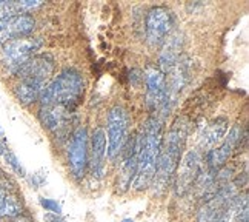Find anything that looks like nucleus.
Returning a JSON list of instances; mask_svg holds the SVG:
<instances>
[{"mask_svg": "<svg viewBox=\"0 0 249 222\" xmlns=\"http://www.w3.org/2000/svg\"><path fill=\"white\" fill-rule=\"evenodd\" d=\"M43 83H39V82H34V81H28V79H20V82H18L16 85V96L17 99L20 101L23 105H30L33 102H36L37 99L40 98L42 91L45 90Z\"/></svg>", "mask_w": 249, "mask_h": 222, "instance_id": "a211bd4d", "label": "nucleus"}, {"mask_svg": "<svg viewBox=\"0 0 249 222\" xmlns=\"http://www.w3.org/2000/svg\"><path fill=\"white\" fill-rule=\"evenodd\" d=\"M34 28H36V20L33 16L26 13L18 14L13 17L11 20L3 26V30L0 31V45L3 46L9 40L28 37L34 31Z\"/></svg>", "mask_w": 249, "mask_h": 222, "instance_id": "ddd939ff", "label": "nucleus"}, {"mask_svg": "<svg viewBox=\"0 0 249 222\" xmlns=\"http://www.w3.org/2000/svg\"><path fill=\"white\" fill-rule=\"evenodd\" d=\"M181 50H183V36L178 31L171 33L163 42V50L159 59V70L163 74H168L181 57Z\"/></svg>", "mask_w": 249, "mask_h": 222, "instance_id": "4468645a", "label": "nucleus"}, {"mask_svg": "<svg viewBox=\"0 0 249 222\" xmlns=\"http://www.w3.org/2000/svg\"><path fill=\"white\" fill-rule=\"evenodd\" d=\"M161 147H163V123L157 116H152L139 131L137 171L131 185L134 190H145L152 184Z\"/></svg>", "mask_w": 249, "mask_h": 222, "instance_id": "f257e3e1", "label": "nucleus"}, {"mask_svg": "<svg viewBox=\"0 0 249 222\" xmlns=\"http://www.w3.org/2000/svg\"><path fill=\"white\" fill-rule=\"evenodd\" d=\"M0 154H2V156L5 158V161L9 163V167H11L18 176H22V178L26 176V171H25L23 165L20 163V161H18V158L5 145V142H2V141H0Z\"/></svg>", "mask_w": 249, "mask_h": 222, "instance_id": "412c9836", "label": "nucleus"}, {"mask_svg": "<svg viewBox=\"0 0 249 222\" xmlns=\"http://www.w3.org/2000/svg\"><path fill=\"white\" fill-rule=\"evenodd\" d=\"M68 165L75 179H82L89 165L88 159V131L85 127H79L71 138L68 150Z\"/></svg>", "mask_w": 249, "mask_h": 222, "instance_id": "1a4fd4ad", "label": "nucleus"}, {"mask_svg": "<svg viewBox=\"0 0 249 222\" xmlns=\"http://www.w3.org/2000/svg\"><path fill=\"white\" fill-rule=\"evenodd\" d=\"M188 125L185 119H177L171 127L166 138L163 139V147L160 151V158L157 163V170L152 184H154V193L161 195L171 185L172 179L176 178L177 168L180 165L181 154H183L185 142H186Z\"/></svg>", "mask_w": 249, "mask_h": 222, "instance_id": "f03ea898", "label": "nucleus"}, {"mask_svg": "<svg viewBox=\"0 0 249 222\" xmlns=\"http://www.w3.org/2000/svg\"><path fill=\"white\" fill-rule=\"evenodd\" d=\"M124 145H126V150H124V158L122 162V170L117 184L120 191L128 190L132 185L134 178H136L137 161H139V133L134 134L131 141H126Z\"/></svg>", "mask_w": 249, "mask_h": 222, "instance_id": "f8f14e48", "label": "nucleus"}, {"mask_svg": "<svg viewBox=\"0 0 249 222\" xmlns=\"http://www.w3.org/2000/svg\"><path fill=\"white\" fill-rule=\"evenodd\" d=\"M22 213V205L13 195L0 188V218H14Z\"/></svg>", "mask_w": 249, "mask_h": 222, "instance_id": "6ab92c4d", "label": "nucleus"}, {"mask_svg": "<svg viewBox=\"0 0 249 222\" xmlns=\"http://www.w3.org/2000/svg\"><path fill=\"white\" fill-rule=\"evenodd\" d=\"M242 138H243V128L238 123L232 125V128L225 134L222 145L209 150L206 153V167L211 170H215V171L223 168L228 159L232 156V153L238 147Z\"/></svg>", "mask_w": 249, "mask_h": 222, "instance_id": "9d476101", "label": "nucleus"}, {"mask_svg": "<svg viewBox=\"0 0 249 222\" xmlns=\"http://www.w3.org/2000/svg\"><path fill=\"white\" fill-rule=\"evenodd\" d=\"M120 222H136V221H134V219H129V218H126V219H122Z\"/></svg>", "mask_w": 249, "mask_h": 222, "instance_id": "393cba45", "label": "nucleus"}, {"mask_svg": "<svg viewBox=\"0 0 249 222\" xmlns=\"http://www.w3.org/2000/svg\"><path fill=\"white\" fill-rule=\"evenodd\" d=\"M53 73H54V57L48 53L33 56L23 66H20L16 71V74L20 79L34 81L43 85H48Z\"/></svg>", "mask_w": 249, "mask_h": 222, "instance_id": "9b49d317", "label": "nucleus"}, {"mask_svg": "<svg viewBox=\"0 0 249 222\" xmlns=\"http://www.w3.org/2000/svg\"><path fill=\"white\" fill-rule=\"evenodd\" d=\"M40 46L42 40L37 37H23L9 40L2 46V62L9 71L16 74V71L30 61L36 51H39Z\"/></svg>", "mask_w": 249, "mask_h": 222, "instance_id": "423d86ee", "label": "nucleus"}, {"mask_svg": "<svg viewBox=\"0 0 249 222\" xmlns=\"http://www.w3.org/2000/svg\"><path fill=\"white\" fill-rule=\"evenodd\" d=\"M70 116L71 113L63 110L62 107H57V105H46V107H42L39 111V118L43 123V127L53 131H57L62 127H65Z\"/></svg>", "mask_w": 249, "mask_h": 222, "instance_id": "f3484780", "label": "nucleus"}, {"mask_svg": "<svg viewBox=\"0 0 249 222\" xmlns=\"http://www.w3.org/2000/svg\"><path fill=\"white\" fill-rule=\"evenodd\" d=\"M226 133H228V119L217 118L205 127L202 136H200V145L208 151L213 150L217 147V143L223 141Z\"/></svg>", "mask_w": 249, "mask_h": 222, "instance_id": "dca6fc26", "label": "nucleus"}, {"mask_svg": "<svg viewBox=\"0 0 249 222\" xmlns=\"http://www.w3.org/2000/svg\"><path fill=\"white\" fill-rule=\"evenodd\" d=\"M0 134H3V131H2V128H0Z\"/></svg>", "mask_w": 249, "mask_h": 222, "instance_id": "a878e982", "label": "nucleus"}, {"mask_svg": "<svg viewBox=\"0 0 249 222\" xmlns=\"http://www.w3.org/2000/svg\"><path fill=\"white\" fill-rule=\"evenodd\" d=\"M18 14H23L20 6H18V2H0V31L13 17Z\"/></svg>", "mask_w": 249, "mask_h": 222, "instance_id": "aec40b11", "label": "nucleus"}, {"mask_svg": "<svg viewBox=\"0 0 249 222\" xmlns=\"http://www.w3.org/2000/svg\"><path fill=\"white\" fill-rule=\"evenodd\" d=\"M174 28V14L166 6H152L145 20L146 42L151 46L163 45Z\"/></svg>", "mask_w": 249, "mask_h": 222, "instance_id": "0eeeda50", "label": "nucleus"}, {"mask_svg": "<svg viewBox=\"0 0 249 222\" xmlns=\"http://www.w3.org/2000/svg\"><path fill=\"white\" fill-rule=\"evenodd\" d=\"M39 204L42 205V208H45V211L48 213H54V215H62V205L57 202L55 199H50V198H39Z\"/></svg>", "mask_w": 249, "mask_h": 222, "instance_id": "4be33fe9", "label": "nucleus"}, {"mask_svg": "<svg viewBox=\"0 0 249 222\" xmlns=\"http://www.w3.org/2000/svg\"><path fill=\"white\" fill-rule=\"evenodd\" d=\"M45 182H46V175H39V173H36V175H33V178H31V184L34 188H40Z\"/></svg>", "mask_w": 249, "mask_h": 222, "instance_id": "5701e85b", "label": "nucleus"}, {"mask_svg": "<svg viewBox=\"0 0 249 222\" xmlns=\"http://www.w3.org/2000/svg\"><path fill=\"white\" fill-rule=\"evenodd\" d=\"M105 158H107V131L97 127L91 136V173L94 178L102 179L105 173Z\"/></svg>", "mask_w": 249, "mask_h": 222, "instance_id": "2eb2a0df", "label": "nucleus"}, {"mask_svg": "<svg viewBox=\"0 0 249 222\" xmlns=\"http://www.w3.org/2000/svg\"><path fill=\"white\" fill-rule=\"evenodd\" d=\"M145 83H146V103L152 111H160V113H169L174 102L171 101L168 86H166V74H163L159 66H149L146 76H145Z\"/></svg>", "mask_w": 249, "mask_h": 222, "instance_id": "39448f33", "label": "nucleus"}, {"mask_svg": "<svg viewBox=\"0 0 249 222\" xmlns=\"http://www.w3.org/2000/svg\"><path fill=\"white\" fill-rule=\"evenodd\" d=\"M85 91V81L82 74L74 68H65L59 76L45 86L40 94L42 107L57 105L68 113H74L82 102Z\"/></svg>", "mask_w": 249, "mask_h": 222, "instance_id": "7ed1b4c3", "label": "nucleus"}, {"mask_svg": "<svg viewBox=\"0 0 249 222\" xmlns=\"http://www.w3.org/2000/svg\"><path fill=\"white\" fill-rule=\"evenodd\" d=\"M202 153L198 150H189L180 161L176 173V191L178 196H183L194 187L198 173L202 171Z\"/></svg>", "mask_w": 249, "mask_h": 222, "instance_id": "6e6552de", "label": "nucleus"}, {"mask_svg": "<svg viewBox=\"0 0 249 222\" xmlns=\"http://www.w3.org/2000/svg\"><path fill=\"white\" fill-rule=\"evenodd\" d=\"M43 219L45 222H66L65 218H62V215H54V213H46Z\"/></svg>", "mask_w": 249, "mask_h": 222, "instance_id": "b1692460", "label": "nucleus"}, {"mask_svg": "<svg viewBox=\"0 0 249 222\" xmlns=\"http://www.w3.org/2000/svg\"><path fill=\"white\" fill-rule=\"evenodd\" d=\"M129 131V114L122 105H114L108 113V150L109 159H116L123 151Z\"/></svg>", "mask_w": 249, "mask_h": 222, "instance_id": "20e7f679", "label": "nucleus"}]
</instances>
